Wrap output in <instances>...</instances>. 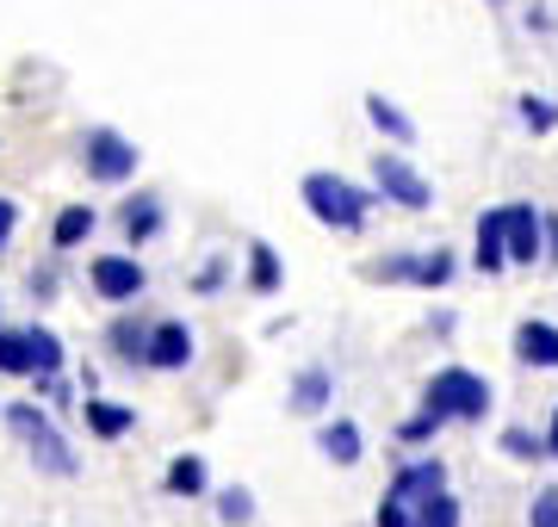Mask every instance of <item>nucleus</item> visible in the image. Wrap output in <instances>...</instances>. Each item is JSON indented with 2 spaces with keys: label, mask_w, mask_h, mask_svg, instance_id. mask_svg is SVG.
Returning <instances> with one entry per match:
<instances>
[{
  "label": "nucleus",
  "mask_w": 558,
  "mask_h": 527,
  "mask_svg": "<svg viewBox=\"0 0 558 527\" xmlns=\"http://www.w3.org/2000/svg\"><path fill=\"white\" fill-rule=\"evenodd\" d=\"M299 193H304V211L317 223H329V230H341V236H354L360 223H366V211H373V193H360L341 174H304Z\"/></svg>",
  "instance_id": "nucleus-1"
},
{
  "label": "nucleus",
  "mask_w": 558,
  "mask_h": 527,
  "mask_svg": "<svg viewBox=\"0 0 558 527\" xmlns=\"http://www.w3.org/2000/svg\"><path fill=\"white\" fill-rule=\"evenodd\" d=\"M422 404L440 409L447 422H484V409L497 404V397H490V379L465 372V366H447V372H435V379H428Z\"/></svg>",
  "instance_id": "nucleus-2"
},
{
  "label": "nucleus",
  "mask_w": 558,
  "mask_h": 527,
  "mask_svg": "<svg viewBox=\"0 0 558 527\" xmlns=\"http://www.w3.org/2000/svg\"><path fill=\"white\" fill-rule=\"evenodd\" d=\"M7 428H13V434H20L25 446H32V459H38L44 471H57V478H75V471H81L75 446L62 441L57 422H50V416H44L38 404H13V409H7Z\"/></svg>",
  "instance_id": "nucleus-3"
},
{
  "label": "nucleus",
  "mask_w": 558,
  "mask_h": 527,
  "mask_svg": "<svg viewBox=\"0 0 558 527\" xmlns=\"http://www.w3.org/2000/svg\"><path fill=\"white\" fill-rule=\"evenodd\" d=\"M143 162V149L131 137H119V131H87L81 137V168H87V181H100V186H124L131 174H137Z\"/></svg>",
  "instance_id": "nucleus-4"
},
{
  "label": "nucleus",
  "mask_w": 558,
  "mask_h": 527,
  "mask_svg": "<svg viewBox=\"0 0 558 527\" xmlns=\"http://www.w3.org/2000/svg\"><path fill=\"white\" fill-rule=\"evenodd\" d=\"M87 280H94V298H106V305H137L143 292H149V273L131 255H100V261L87 267Z\"/></svg>",
  "instance_id": "nucleus-5"
},
{
  "label": "nucleus",
  "mask_w": 558,
  "mask_h": 527,
  "mask_svg": "<svg viewBox=\"0 0 558 527\" xmlns=\"http://www.w3.org/2000/svg\"><path fill=\"white\" fill-rule=\"evenodd\" d=\"M373 186H379L391 205H403V211H428L435 205V193H428V181H422L416 168L403 162V156H373Z\"/></svg>",
  "instance_id": "nucleus-6"
},
{
  "label": "nucleus",
  "mask_w": 558,
  "mask_h": 527,
  "mask_svg": "<svg viewBox=\"0 0 558 527\" xmlns=\"http://www.w3.org/2000/svg\"><path fill=\"white\" fill-rule=\"evenodd\" d=\"M440 485H447V466H440V459H416V466H403L398 478H391L385 503H391V508H410V515H416V503L428 497V490H440Z\"/></svg>",
  "instance_id": "nucleus-7"
},
{
  "label": "nucleus",
  "mask_w": 558,
  "mask_h": 527,
  "mask_svg": "<svg viewBox=\"0 0 558 527\" xmlns=\"http://www.w3.org/2000/svg\"><path fill=\"white\" fill-rule=\"evenodd\" d=\"M509 261H521V267L546 261V218L534 205H509Z\"/></svg>",
  "instance_id": "nucleus-8"
},
{
  "label": "nucleus",
  "mask_w": 558,
  "mask_h": 527,
  "mask_svg": "<svg viewBox=\"0 0 558 527\" xmlns=\"http://www.w3.org/2000/svg\"><path fill=\"white\" fill-rule=\"evenodd\" d=\"M149 366H156V372H180V366H193V329L180 323V317L156 323V335H149Z\"/></svg>",
  "instance_id": "nucleus-9"
},
{
  "label": "nucleus",
  "mask_w": 558,
  "mask_h": 527,
  "mask_svg": "<svg viewBox=\"0 0 558 527\" xmlns=\"http://www.w3.org/2000/svg\"><path fill=\"white\" fill-rule=\"evenodd\" d=\"M149 335H156V323H143V317H119V323L106 329V342H112V360L149 366Z\"/></svg>",
  "instance_id": "nucleus-10"
},
{
  "label": "nucleus",
  "mask_w": 558,
  "mask_h": 527,
  "mask_svg": "<svg viewBox=\"0 0 558 527\" xmlns=\"http://www.w3.org/2000/svg\"><path fill=\"white\" fill-rule=\"evenodd\" d=\"M119 230H124V243H131V248L149 243V236L161 230V199H156V193H137V199H124Z\"/></svg>",
  "instance_id": "nucleus-11"
},
{
  "label": "nucleus",
  "mask_w": 558,
  "mask_h": 527,
  "mask_svg": "<svg viewBox=\"0 0 558 527\" xmlns=\"http://www.w3.org/2000/svg\"><path fill=\"white\" fill-rule=\"evenodd\" d=\"M94 230H100V211H94V205H62L57 223H50V248H57V255L62 248H81Z\"/></svg>",
  "instance_id": "nucleus-12"
},
{
  "label": "nucleus",
  "mask_w": 558,
  "mask_h": 527,
  "mask_svg": "<svg viewBox=\"0 0 558 527\" xmlns=\"http://www.w3.org/2000/svg\"><path fill=\"white\" fill-rule=\"evenodd\" d=\"M515 360L521 366H558V329L553 323H521L515 329Z\"/></svg>",
  "instance_id": "nucleus-13"
},
{
  "label": "nucleus",
  "mask_w": 558,
  "mask_h": 527,
  "mask_svg": "<svg viewBox=\"0 0 558 527\" xmlns=\"http://www.w3.org/2000/svg\"><path fill=\"white\" fill-rule=\"evenodd\" d=\"M478 267L484 273L509 267V211H484L478 218Z\"/></svg>",
  "instance_id": "nucleus-14"
},
{
  "label": "nucleus",
  "mask_w": 558,
  "mask_h": 527,
  "mask_svg": "<svg viewBox=\"0 0 558 527\" xmlns=\"http://www.w3.org/2000/svg\"><path fill=\"white\" fill-rule=\"evenodd\" d=\"M87 428H94L100 441H124V434L137 428V409H124V404H106V397H94V391H87Z\"/></svg>",
  "instance_id": "nucleus-15"
},
{
  "label": "nucleus",
  "mask_w": 558,
  "mask_h": 527,
  "mask_svg": "<svg viewBox=\"0 0 558 527\" xmlns=\"http://www.w3.org/2000/svg\"><path fill=\"white\" fill-rule=\"evenodd\" d=\"M0 372H13V379H32V372H38L32 329H0Z\"/></svg>",
  "instance_id": "nucleus-16"
},
{
  "label": "nucleus",
  "mask_w": 558,
  "mask_h": 527,
  "mask_svg": "<svg viewBox=\"0 0 558 527\" xmlns=\"http://www.w3.org/2000/svg\"><path fill=\"white\" fill-rule=\"evenodd\" d=\"M329 397H336V379H329L323 366H304L299 379H292V409H304V416H317Z\"/></svg>",
  "instance_id": "nucleus-17"
},
{
  "label": "nucleus",
  "mask_w": 558,
  "mask_h": 527,
  "mask_svg": "<svg viewBox=\"0 0 558 527\" xmlns=\"http://www.w3.org/2000/svg\"><path fill=\"white\" fill-rule=\"evenodd\" d=\"M161 485H168V497H205V459L199 453H180Z\"/></svg>",
  "instance_id": "nucleus-18"
},
{
  "label": "nucleus",
  "mask_w": 558,
  "mask_h": 527,
  "mask_svg": "<svg viewBox=\"0 0 558 527\" xmlns=\"http://www.w3.org/2000/svg\"><path fill=\"white\" fill-rule=\"evenodd\" d=\"M366 119L379 124V131H385L391 143H416V124L403 119V112H398L391 100H385V94H366Z\"/></svg>",
  "instance_id": "nucleus-19"
},
{
  "label": "nucleus",
  "mask_w": 558,
  "mask_h": 527,
  "mask_svg": "<svg viewBox=\"0 0 558 527\" xmlns=\"http://www.w3.org/2000/svg\"><path fill=\"white\" fill-rule=\"evenodd\" d=\"M317 446H323V459L354 466V459H360V428H354V422H329V428L317 434Z\"/></svg>",
  "instance_id": "nucleus-20"
},
{
  "label": "nucleus",
  "mask_w": 558,
  "mask_h": 527,
  "mask_svg": "<svg viewBox=\"0 0 558 527\" xmlns=\"http://www.w3.org/2000/svg\"><path fill=\"white\" fill-rule=\"evenodd\" d=\"M279 280H286V273H279V255L267 243H248V285H255L260 298H274Z\"/></svg>",
  "instance_id": "nucleus-21"
},
{
  "label": "nucleus",
  "mask_w": 558,
  "mask_h": 527,
  "mask_svg": "<svg viewBox=\"0 0 558 527\" xmlns=\"http://www.w3.org/2000/svg\"><path fill=\"white\" fill-rule=\"evenodd\" d=\"M416 527H459V497H447V485L428 490L416 503Z\"/></svg>",
  "instance_id": "nucleus-22"
},
{
  "label": "nucleus",
  "mask_w": 558,
  "mask_h": 527,
  "mask_svg": "<svg viewBox=\"0 0 558 527\" xmlns=\"http://www.w3.org/2000/svg\"><path fill=\"white\" fill-rule=\"evenodd\" d=\"M32 347H38V372H32V379H50V372H62V342H57V329H38V323H32Z\"/></svg>",
  "instance_id": "nucleus-23"
},
{
  "label": "nucleus",
  "mask_w": 558,
  "mask_h": 527,
  "mask_svg": "<svg viewBox=\"0 0 558 527\" xmlns=\"http://www.w3.org/2000/svg\"><path fill=\"white\" fill-rule=\"evenodd\" d=\"M218 515H223V522H230V527H242V522H248V515H255V497H248V490H242V485H230V490H223V497H218Z\"/></svg>",
  "instance_id": "nucleus-24"
},
{
  "label": "nucleus",
  "mask_w": 558,
  "mask_h": 527,
  "mask_svg": "<svg viewBox=\"0 0 558 527\" xmlns=\"http://www.w3.org/2000/svg\"><path fill=\"white\" fill-rule=\"evenodd\" d=\"M422 255H391V261H373L366 267V280H416Z\"/></svg>",
  "instance_id": "nucleus-25"
},
{
  "label": "nucleus",
  "mask_w": 558,
  "mask_h": 527,
  "mask_svg": "<svg viewBox=\"0 0 558 527\" xmlns=\"http://www.w3.org/2000/svg\"><path fill=\"white\" fill-rule=\"evenodd\" d=\"M447 280H453V255H447V248H435V255H422L416 285H447Z\"/></svg>",
  "instance_id": "nucleus-26"
},
{
  "label": "nucleus",
  "mask_w": 558,
  "mask_h": 527,
  "mask_svg": "<svg viewBox=\"0 0 558 527\" xmlns=\"http://www.w3.org/2000/svg\"><path fill=\"white\" fill-rule=\"evenodd\" d=\"M440 422H447V416L422 404V416H416V422H403L398 434H403V446H422V441H435V428H440Z\"/></svg>",
  "instance_id": "nucleus-27"
},
{
  "label": "nucleus",
  "mask_w": 558,
  "mask_h": 527,
  "mask_svg": "<svg viewBox=\"0 0 558 527\" xmlns=\"http://www.w3.org/2000/svg\"><path fill=\"white\" fill-rule=\"evenodd\" d=\"M521 124H527V131H553V124H558V106L539 100V94H527V100H521Z\"/></svg>",
  "instance_id": "nucleus-28"
},
{
  "label": "nucleus",
  "mask_w": 558,
  "mask_h": 527,
  "mask_svg": "<svg viewBox=\"0 0 558 527\" xmlns=\"http://www.w3.org/2000/svg\"><path fill=\"white\" fill-rule=\"evenodd\" d=\"M502 453H509V459H539V453H546V441H534L527 428H509V434H502Z\"/></svg>",
  "instance_id": "nucleus-29"
},
{
  "label": "nucleus",
  "mask_w": 558,
  "mask_h": 527,
  "mask_svg": "<svg viewBox=\"0 0 558 527\" xmlns=\"http://www.w3.org/2000/svg\"><path fill=\"white\" fill-rule=\"evenodd\" d=\"M527 522H534V527H558V485H546V490L534 497V508H527Z\"/></svg>",
  "instance_id": "nucleus-30"
},
{
  "label": "nucleus",
  "mask_w": 558,
  "mask_h": 527,
  "mask_svg": "<svg viewBox=\"0 0 558 527\" xmlns=\"http://www.w3.org/2000/svg\"><path fill=\"white\" fill-rule=\"evenodd\" d=\"M223 273H230V267H223V255H218V261H205V267H199V280H193V285H199V292H218Z\"/></svg>",
  "instance_id": "nucleus-31"
},
{
  "label": "nucleus",
  "mask_w": 558,
  "mask_h": 527,
  "mask_svg": "<svg viewBox=\"0 0 558 527\" xmlns=\"http://www.w3.org/2000/svg\"><path fill=\"white\" fill-rule=\"evenodd\" d=\"M13 230H20V205H13V199H0V248L13 243Z\"/></svg>",
  "instance_id": "nucleus-32"
},
{
  "label": "nucleus",
  "mask_w": 558,
  "mask_h": 527,
  "mask_svg": "<svg viewBox=\"0 0 558 527\" xmlns=\"http://www.w3.org/2000/svg\"><path fill=\"white\" fill-rule=\"evenodd\" d=\"M546 267H558V218H546Z\"/></svg>",
  "instance_id": "nucleus-33"
},
{
  "label": "nucleus",
  "mask_w": 558,
  "mask_h": 527,
  "mask_svg": "<svg viewBox=\"0 0 558 527\" xmlns=\"http://www.w3.org/2000/svg\"><path fill=\"white\" fill-rule=\"evenodd\" d=\"M32 292H44V298H50V292H57V273H50V267H38V273H32Z\"/></svg>",
  "instance_id": "nucleus-34"
},
{
  "label": "nucleus",
  "mask_w": 558,
  "mask_h": 527,
  "mask_svg": "<svg viewBox=\"0 0 558 527\" xmlns=\"http://www.w3.org/2000/svg\"><path fill=\"white\" fill-rule=\"evenodd\" d=\"M546 453L558 459V409H553V428H546Z\"/></svg>",
  "instance_id": "nucleus-35"
},
{
  "label": "nucleus",
  "mask_w": 558,
  "mask_h": 527,
  "mask_svg": "<svg viewBox=\"0 0 558 527\" xmlns=\"http://www.w3.org/2000/svg\"><path fill=\"white\" fill-rule=\"evenodd\" d=\"M0 329H7V323H0Z\"/></svg>",
  "instance_id": "nucleus-36"
}]
</instances>
